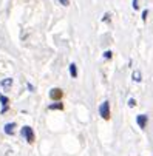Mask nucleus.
I'll return each instance as SVG.
<instances>
[{
  "mask_svg": "<svg viewBox=\"0 0 153 156\" xmlns=\"http://www.w3.org/2000/svg\"><path fill=\"white\" fill-rule=\"evenodd\" d=\"M63 108H65V105L62 104V101H59V102H54V104L48 105V110H63Z\"/></svg>",
  "mask_w": 153,
  "mask_h": 156,
  "instance_id": "0eeeda50",
  "label": "nucleus"
},
{
  "mask_svg": "<svg viewBox=\"0 0 153 156\" xmlns=\"http://www.w3.org/2000/svg\"><path fill=\"white\" fill-rule=\"evenodd\" d=\"M147 16H148V9H144V11H142V20H144V22L147 20Z\"/></svg>",
  "mask_w": 153,
  "mask_h": 156,
  "instance_id": "ddd939ff",
  "label": "nucleus"
},
{
  "mask_svg": "<svg viewBox=\"0 0 153 156\" xmlns=\"http://www.w3.org/2000/svg\"><path fill=\"white\" fill-rule=\"evenodd\" d=\"M62 98H63V91L60 90V88H51L50 90V99L51 101L59 102V101H62Z\"/></svg>",
  "mask_w": 153,
  "mask_h": 156,
  "instance_id": "7ed1b4c3",
  "label": "nucleus"
},
{
  "mask_svg": "<svg viewBox=\"0 0 153 156\" xmlns=\"http://www.w3.org/2000/svg\"><path fill=\"white\" fill-rule=\"evenodd\" d=\"M0 102H2V105H3L2 113H6L8 108H9V99H8L6 96H3V94H0Z\"/></svg>",
  "mask_w": 153,
  "mask_h": 156,
  "instance_id": "39448f33",
  "label": "nucleus"
},
{
  "mask_svg": "<svg viewBox=\"0 0 153 156\" xmlns=\"http://www.w3.org/2000/svg\"><path fill=\"white\" fill-rule=\"evenodd\" d=\"M5 133H6V135H14V128H16V122H9V124H5Z\"/></svg>",
  "mask_w": 153,
  "mask_h": 156,
  "instance_id": "423d86ee",
  "label": "nucleus"
},
{
  "mask_svg": "<svg viewBox=\"0 0 153 156\" xmlns=\"http://www.w3.org/2000/svg\"><path fill=\"white\" fill-rule=\"evenodd\" d=\"M22 136L27 139L28 144H34V141H36V135H34V131L30 125H25L23 128H22Z\"/></svg>",
  "mask_w": 153,
  "mask_h": 156,
  "instance_id": "f257e3e1",
  "label": "nucleus"
},
{
  "mask_svg": "<svg viewBox=\"0 0 153 156\" xmlns=\"http://www.w3.org/2000/svg\"><path fill=\"white\" fill-rule=\"evenodd\" d=\"M112 56H113L112 51H105V53H104V57H105V59H112Z\"/></svg>",
  "mask_w": 153,
  "mask_h": 156,
  "instance_id": "9b49d317",
  "label": "nucleus"
},
{
  "mask_svg": "<svg viewBox=\"0 0 153 156\" xmlns=\"http://www.w3.org/2000/svg\"><path fill=\"white\" fill-rule=\"evenodd\" d=\"M102 20H105V22H108V20H110V14H105V16L102 17Z\"/></svg>",
  "mask_w": 153,
  "mask_h": 156,
  "instance_id": "dca6fc26",
  "label": "nucleus"
},
{
  "mask_svg": "<svg viewBox=\"0 0 153 156\" xmlns=\"http://www.w3.org/2000/svg\"><path fill=\"white\" fill-rule=\"evenodd\" d=\"M99 115H101V118L102 119H105V121H108L110 119V102L108 101H104L102 104H101V107H99Z\"/></svg>",
  "mask_w": 153,
  "mask_h": 156,
  "instance_id": "f03ea898",
  "label": "nucleus"
},
{
  "mask_svg": "<svg viewBox=\"0 0 153 156\" xmlns=\"http://www.w3.org/2000/svg\"><path fill=\"white\" fill-rule=\"evenodd\" d=\"M141 79H142V76H141V71H139V70L133 71V80H135V82H141Z\"/></svg>",
  "mask_w": 153,
  "mask_h": 156,
  "instance_id": "1a4fd4ad",
  "label": "nucleus"
},
{
  "mask_svg": "<svg viewBox=\"0 0 153 156\" xmlns=\"http://www.w3.org/2000/svg\"><path fill=\"white\" fill-rule=\"evenodd\" d=\"M128 107H132V108L136 107V101L135 99H128Z\"/></svg>",
  "mask_w": 153,
  "mask_h": 156,
  "instance_id": "f8f14e48",
  "label": "nucleus"
},
{
  "mask_svg": "<svg viewBox=\"0 0 153 156\" xmlns=\"http://www.w3.org/2000/svg\"><path fill=\"white\" fill-rule=\"evenodd\" d=\"M59 2H60L63 6H68V5H70V2H68V0H59Z\"/></svg>",
  "mask_w": 153,
  "mask_h": 156,
  "instance_id": "2eb2a0df",
  "label": "nucleus"
},
{
  "mask_svg": "<svg viewBox=\"0 0 153 156\" xmlns=\"http://www.w3.org/2000/svg\"><path fill=\"white\" fill-rule=\"evenodd\" d=\"M133 8L135 9H139V0H133Z\"/></svg>",
  "mask_w": 153,
  "mask_h": 156,
  "instance_id": "4468645a",
  "label": "nucleus"
},
{
  "mask_svg": "<svg viewBox=\"0 0 153 156\" xmlns=\"http://www.w3.org/2000/svg\"><path fill=\"white\" fill-rule=\"evenodd\" d=\"M2 85H3V88H9V87L12 85V79H5V80L2 82Z\"/></svg>",
  "mask_w": 153,
  "mask_h": 156,
  "instance_id": "9d476101",
  "label": "nucleus"
},
{
  "mask_svg": "<svg viewBox=\"0 0 153 156\" xmlns=\"http://www.w3.org/2000/svg\"><path fill=\"white\" fill-rule=\"evenodd\" d=\"M136 122H138L139 128H141V130H144V128L147 127V122H148V116H147V115H139V116L136 118Z\"/></svg>",
  "mask_w": 153,
  "mask_h": 156,
  "instance_id": "20e7f679",
  "label": "nucleus"
},
{
  "mask_svg": "<svg viewBox=\"0 0 153 156\" xmlns=\"http://www.w3.org/2000/svg\"><path fill=\"white\" fill-rule=\"evenodd\" d=\"M70 74H71V77H77V66H76V63H70Z\"/></svg>",
  "mask_w": 153,
  "mask_h": 156,
  "instance_id": "6e6552de",
  "label": "nucleus"
}]
</instances>
